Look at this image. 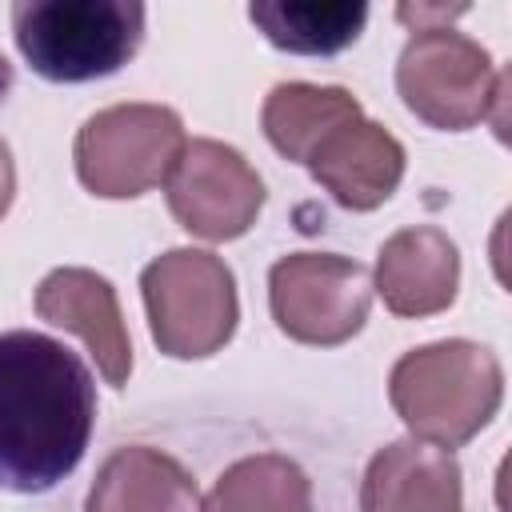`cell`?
<instances>
[{"label": "cell", "mask_w": 512, "mask_h": 512, "mask_svg": "<svg viewBox=\"0 0 512 512\" xmlns=\"http://www.w3.org/2000/svg\"><path fill=\"white\" fill-rule=\"evenodd\" d=\"M36 316L80 336L112 388H124L132 376V340L124 312L108 276L92 268H52L36 284Z\"/></svg>", "instance_id": "9c48e42d"}, {"label": "cell", "mask_w": 512, "mask_h": 512, "mask_svg": "<svg viewBox=\"0 0 512 512\" xmlns=\"http://www.w3.org/2000/svg\"><path fill=\"white\" fill-rule=\"evenodd\" d=\"M84 512H200V492L176 456L128 444L100 464Z\"/></svg>", "instance_id": "4fadbf2b"}, {"label": "cell", "mask_w": 512, "mask_h": 512, "mask_svg": "<svg viewBox=\"0 0 512 512\" xmlns=\"http://www.w3.org/2000/svg\"><path fill=\"white\" fill-rule=\"evenodd\" d=\"M248 20L268 44L296 56H336L360 40L368 24V4L352 0H260Z\"/></svg>", "instance_id": "9a60e30c"}, {"label": "cell", "mask_w": 512, "mask_h": 512, "mask_svg": "<svg viewBox=\"0 0 512 512\" xmlns=\"http://www.w3.org/2000/svg\"><path fill=\"white\" fill-rule=\"evenodd\" d=\"M200 512H312V480L296 460L256 452L216 476Z\"/></svg>", "instance_id": "2e32d148"}, {"label": "cell", "mask_w": 512, "mask_h": 512, "mask_svg": "<svg viewBox=\"0 0 512 512\" xmlns=\"http://www.w3.org/2000/svg\"><path fill=\"white\" fill-rule=\"evenodd\" d=\"M92 424L88 364L44 332H0V492L56 488L84 460Z\"/></svg>", "instance_id": "6da1fadb"}, {"label": "cell", "mask_w": 512, "mask_h": 512, "mask_svg": "<svg viewBox=\"0 0 512 512\" xmlns=\"http://www.w3.org/2000/svg\"><path fill=\"white\" fill-rule=\"evenodd\" d=\"M164 196H168V212L184 232L224 244L256 224L264 208V180L244 160L240 148L196 136L184 140L164 180Z\"/></svg>", "instance_id": "ba28073f"}, {"label": "cell", "mask_w": 512, "mask_h": 512, "mask_svg": "<svg viewBox=\"0 0 512 512\" xmlns=\"http://www.w3.org/2000/svg\"><path fill=\"white\" fill-rule=\"evenodd\" d=\"M364 116L360 100L340 88V84H304V80H288L276 84L264 96L260 108V128L268 136V144L284 156L304 164L308 152L344 120Z\"/></svg>", "instance_id": "5bb4252c"}, {"label": "cell", "mask_w": 512, "mask_h": 512, "mask_svg": "<svg viewBox=\"0 0 512 512\" xmlns=\"http://www.w3.org/2000/svg\"><path fill=\"white\" fill-rule=\"evenodd\" d=\"M12 36L28 68L52 84H84L120 72L144 40L136 0H16Z\"/></svg>", "instance_id": "3957f363"}, {"label": "cell", "mask_w": 512, "mask_h": 512, "mask_svg": "<svg viewBox=\"0 0 512 512\" xmlns=\"http://www.w3.org/2000/svg\"><path fill=\"white\" fill-rule=\"evenodd\" d=\"M268 308L288 340L336 348L372 308V272L336 252H288L268 272Z\"/></svg>", "instance_id": "52a82bcc"}, {"label": "cell", "mask_w": 512, "mask_h": 512, "mask_svg": "<svg viewBox=\"0 0 512 512\" xmlns=\"http://www.w3.org/2000/svg\"><path fill=\"white\" fill-rule=\"evenodd\" d=\"M12 196H16V164H12V148H8V140L0 136V220L8 216Z\"/></svg>", "instance_id": "e0dca14e"}, {"label": "cell", "mask_w": 512, "mask_h": 512, "mask_svg": "<svg viewBox=\"0 0 512 512\" xmlns=\"http://www.w3.org/2000/svg\"><path fill=\"white\" fill-rule=\"evenodd\" d=\"M388 400L416 440L452 452L500 412L504 368L496 352L476 340L420 344L392 364Z\"/></svg>", "instance_id": "7a4b0ae2"}, {"label": "cell", "mask_w": 512, "mask_h": 512, "mask_svg": "<svg viewBox=\"0 0 512 512\" xmlns=\"http://www.w3.org/2000/svg\"><path fill=\"white\" fill-rule=\"evenodd\" d=\"M504 72H496L484 44L440 24L416 28L396 60V92L404 108L444 132L476 128L504 100Z\"/></svg>", "instance_id": "5b68a950"}, {"label": "cell", "mask_w": 512, "mask_h": 512, "mask_svg": "<svg viewBox=\"0 0 512 512\" xmlns=\"http://www.w3.org/2000/svg\"><path fill=\"white\" fill-rule=\"evenodd\" d=\"M152 340L172 360L216 356L240 320L232 268L208 248H168L140 272Z\"/></svg>", "instance_id": "277c9868"}, {"label": "cell", "mask_w": 512, "mask_h": 512, "mask_svg": "<svg viewBox=\"0 0 512 512\" xmlns=\"http://www.w3.org/2000/svg\"><path fill=\"white\" fill-rule=\"evenodd\" d=\"M360 512H464L456 456L416 436L384 444L364 468Z\"/></svg>", "instance_id": "7c38bea8"}, {"label": "cell", "mask_w": 512, "mask_h": 512, "mask_svg": "<svg viewBox=\"0 0 512 512\" xmlns=\"http://www.w3.org/2000/svg\"><path fill=\"white\" fill-rule=\"evenodd\" d=\"M184 148V120L168 104H112L92 112L72 144L76 176L92 196L132 200L168 180Z\"/></svg>", "instance_id": "8992f818"}, {"label": "cell", "mask_w": 512, "mask_h": 512, "mask_svg": "<svg viewBox=\"0 0 512 512\" xmlns=\"http://www.w3.org/2000/svg\"><path fill=\"white\" fill-rule=\"evenodd\" d=\"M460 288V252L448 240V232L432 224L400 228L380 244L372 292H380L384 308L392 316H436L452 308Z\"/></svg>", "instance_id": "8fae6325"}, {"label": "cell", "mask_w": 512, "mask_h": 512, "mask_svg": "<svg viewBox=\"0 0 512 512\" xmlns=\"http://www.w3.org/2000/svg\"><path fill=\"white\" fill-rule=\"evenodd\" d=\"M304 168L340 208L372 212L404 180V144L384 124L356 116L336 124L308 152Z\"/></svg>", "instance_id": "30bf717a"}]
</instances>
